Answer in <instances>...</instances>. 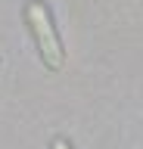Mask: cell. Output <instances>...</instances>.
<instances>
[{
    "instance_id": "6da1fadb",
    "label": "cell",
    "mask_w": 143,
    "mask_h": 149,
    "mask_svg": "<svg viewBox=\"0 0 143 149\" xmlns=\"http://www.w3.org/2000/svg\"><path fill=\"white\" fill-rule=\"evenodd\" d=\"M25 22H28L31 34H34V44L40 50V59L50 72H59L62 62H66V50H62V40L56 34V25H53V16L44 0H28L25 3Z\"/></svg>"
},
{
    "instance_id": "7a4b0ae2",
    "label": "cell",
    "mask_w": 143,
    "mask_h": 149,
    "mask_svg": "<svg viewBox=\"0 0 143 149\" xmlns=\"http://www.w3.org/2000/svg\"><path fill=\"white\" fill-rule=\"evenodd\" d=\"M50 149H72V143H68L66 137H56L53 143H50Z\"/></svg>"
}]
</instances>
